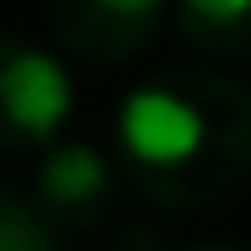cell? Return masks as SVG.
<instances>
[{
    "instance_id": "6da1fadb",
    "label": "cell",
    "mask_w": 251,
    "mask_h": 251,
    "mask_svg": "<svg viewBox=\"0 0 251 251\" xmlns=\"http://www.w3.org/2000/svg\"><path fill=\"white\" fill-rule=\"evenodd\" d=\"M117 173L168 212H206L251 179V90L218 67H162L117 106Z\"/></svg>"
},
{
    "instance_id": "7a4b0ae2",
    "label": "cell",
    "mask_w": 251,
    "mask_h": 251,
    "mask_svg": "<svg viewBox=\"0 0 251 251\" xmlns=\"http://www.w3.org/2000/svg\"><path fill=\"white\" fill-rule=\"evenodd\" d=\"M73 117L62 56L28 34H0V151H50Z\"/></svg>"
},
{
    "instance_id": "3957f363",
    "label": "cell",
    "mask_w": 251,
    "mask_h": 251,
    "mask_svg": "<svg viewBox=\"0 0 251 251\" xmlns=\"http://www.w3.org/2000/svg\"><path fill=\"white\" fill-rule=\"evenodd\" d=\"M28 206L39 212V224L56 240L62 234H95L117 206V162L84 140H56L50 151H39Z\"/></svg>"
},
{
    "instance_id": "277c9868",
    "label": "cell",
    "mask_w": 251,
    "mask_h": 251,
    "mask_svg": "<svg viewBox=\"0 0 251 251\" xmlns=\"http://www.w3.org/2000/svg\"><path fill=\"white\" fill-rule=\"evenodd\" d=\"M162 23H168V11L156 0H56L45 11L50 39L67 56L95 67H117L128 56H140L162 34Z\"/></svg>"
},
{
    "instance_id": "5b68a950",
    "label": "cell",
    "mask_w": 251,
    "mask_h": 251,
    "mask_svg": "<svg viewBox=\"0 0 251 251\" xmlns=\"http://www.w3.org/2000/svg\"><path fill=\"white\" fill-rule=\"evenodd\" d=\"M168 23L206 56H251V0H184Z\"/></svg>"
},
{
    "instance_id": "8992f818",
    "label": "cell",
    "mask_w": 251,
    "mask_h": 251,
    "mask_svg": "<svg viewBox=\"0 0 251 251\" xmlns=\"http://www.w3.org/2000/svg\"><path fill=\"white\" fill-rule=\"evenodd\" d=\"M0 251H62V240L39 224L28 196H17L6 184H0Z\"/></svg>"
},
{
    "instance_id": "52a82bcc",
    "label": "cell",
    "mask_w": 251,
    "mask_h": 251,
    "mask_svg": "<svg viewBox=\"0 0 251 251\" xmlns=\"http://www.w3.org/2000/svg\"><path fill=\"white\" fill-rule=\"evenodd\" d=\"M184 251H251L240 240H196V246H184Z\"/></svg>"
}]
</instances>
